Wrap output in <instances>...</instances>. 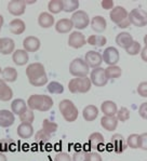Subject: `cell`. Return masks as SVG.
Listing matches in <instances>:
<instances>
[{
    "label": "cell",
    "instance_id": "6da1fadb",
    "mask_svg": "<svg viewBox=\"0 0 147 161\" xmlns=\"http://www.w3.org/2000/svg\"><path fill=\"white\" fill-rule=\"evenodd\" d=\"M27 106L31 110L48 111L53 106V100L46 94H34L27 100Z\"/></svg>",
    "mask_w": 147,
    "mask_h": 161
},
{
    "label": "cell",
    "instance_id": "7a4b0ae2",
    "mask_svg": "<svg viewBox=\"0 0 147 161\" xmlns=\"http://www.w3.org/2000/svg\"><path fill=\"white\" fill-rule=\"evenodd\" d=\"M59 109L67 122H74L78 118V109L71 100H63L59 104Z\"/></svg>",
    "mask_w": 147,
    "mask_h": 161
},
{
    "label": "cell",
    "instance_id": "3957f363",
    "mask_svg": "<svg viewBox=\"0 0 147 161\" xmlns=\"http://www.w3.org/2000/svg\"><path fill=\"white\" fill-rule=\"evenodd\" d=\"M69 73L75 78H83V77H88L89 73H90V68L87 65L84 59L77 58L73 59L69 64Z\"/></svg>",
    "mask_w": 147,
    "mask_h": 161
},
{
    "label": "cell",
    "instance_id": "277c9868",
    "mask_svg": "<svg viewBox=\"0 0 147 161\" xmlns=\"http://www.w3.org/2000/svg\"><path fill=\"white\" fill-rule=\"evenodd\" d=\"M91 80L88 77L73 78L68 83V90L71 93H87L91 89Z\"/></svg>",
    "mask_w": 147,
    "mask_h": 161
},
{
    "label": "cell",
    "instance_id": "5b68a950",
    "mask_svg": "<svg viewBox=\"0 0 147 161\" xmlns=\"http://www.w3.org/2000/svg\"><path fill=\"white\" fill-rule=\"evenodd\" d=\"M128 19L131 24L136 27H144L147 25V12L142 9H133L129 13Z\"/></svg>",
    "mask_w": 147,
    "mask_h": 161
},
{
    "label": "cell",
    "instance_id": "8992f818",
    "mask_svg": "<svg viewBox=\"0 0 147 161\" xmlns=\"http://www.w3.org/2000/svg\"><path fill=\"white\" fill-rule=\"evenodd\" d=\"M71 21L73 23V26L76 27L77 29H84L90 24L89 15L87 14L86 11H82V10L74 12V14L71 15Z\"/></svg>",
    "mask_w": 147,
    "mask_h": 161
},
{
    "label": "cell",
    "instance_id": "52a82bcc",
    "mask_svg": "<svg viewBox=\"0 0 147 161\" xmlns=\"http://www.w3.org/2000/svg\"><path fill=\"white\" fill-rule=\"evenodd\" d=\"M91 83L95 86H105L108 82V79L105 75V69L102 67L94 68L90 74Z\"/></svg>",
    "mask_w": 147,
    "mask_h": 161
},
{
    "label": "cell",
    "instance_id": "ba28073f",
    "mask_svg": "<svg viewBox=\"0 0 147 161\" xmlns=\"http://www.w3.org/2000/svg\"><path fill=\"white\" fill-rule=\"evenodd\" d=\"M102 58H103V62H105L108 66H114L117 65V63L119 62L120 54H119V51L115 47H108V48L104 50Z\"/></svg>",
    "mask_w": 147,
    "mask_h": 161
},
{
    "label": "cell",
    "instance_id": "9c48e42d",
    "mask_svg": "<svg viewBox=\"0 0 147 161\" xmlns=\"http://www.w3.org/2000/svg\"><path fill=\"white\" fill-rule=\"evenodd\" d=\"M46 75V69L41 63H31L26 68V76L28 80L37 79L39 77Z\"/></svg>",
    "mask_w": 147,
    "mask_h": 161
},
{
    "label": "cell",
    "instance_id": "30bf717a",
    "mask_svg": "<svg viewBox=\"0 0 147 161\" xmlns=\"http://www.w3.org/2000/svg\"><path fill=\"white\" fill-rule=\"evenodd\" d=\"M84 62L87 63V65L89 66V68H98L101 67L102 62H103V58L102 54L99 53L96 51H89L87 52L86 56H84Z\"/></svg>",
    "mask_w": 147,
    "mask_h": 161
},
{
    "label": "cell",
    "instance_id": "8fae6325",
    "mask_svg": "<svg viewBox=\"0 0 147 161\" xmlns=\"http://www.w3.org/2000/svg\"><path fill=\"white\" fill-rule=\"evenodd\" d=\"M8 11L11 15H23L26 11V3L23 0H11L8 3Z\"/></svg>",
    "mask_w": 147,
    "mask_h": 161
},
{
    "label": "cell",
    "instance_id": "7c38bea8",
    "mask_svg": "<svg viewBox=\"0 0 147 161\" xmlns=\"http://www.w3.org/2000/svg\"><path fill=\"white\" fill-rule=\"evenodd\" d=\"M87 43L84 35L80 31H73L68 37V46L74 49H80Z\"/></svg>",
    "mask_w": 147,
    "mask_h": 161
},
{
    "label": "cell",
    "instance_id": "4fadbf2b",
    "mask_svg": "<svg viewBox=\"0 0 147 161\" xmlns=\"http://www.w3.org/2000/svg\"><path fill=\"white\" fill-rule=\"evenodd\" d=\"M128 11L123 8V7H120V6H117V7H114V9L110 11V19L114 22L116 25H118L119 23H121L122 21H124L126 19H128Z\"/></svg>",
    "mask_w": 147,
    "mask_h": 161
},
{
    "label": "cell",
    "instance_id": "5bb4252c",
    "mask_svg": "<svg viewBox=\"0 0 147 161\" xmlns=\"http://www.w3.org/2000/svg\"><path fill=\"white\" fill-rule=\"evenodd\" d=\"M40 40L35 36H28L24 39L23 47L26 52H36L40 49Z\"/></svg>",
    "mask_w": 147,
    "mask_h": 161
},
{
    "label": "cell",
    "instance_id": "9a60e30c",
    "mask_svg": "<svg viewBox=\"0 0 147 161\" xmlns=\"http://www.w3.org/2000/svg\"><path fill=\"white\" fill-rule=\"evenodd\" d=\"M111 145H113V147H114L115 153H123L124 150L127 149V147H128L124 137L121 134H118V133L114 134L113 137H111Z\"/></svg>",
    "mask_w": 147,
    "mask_h": 161
},
{
    "label": "cell",
    "instance_id": "2e32d148",
    "mask_svg": "<svg viewBox=\"0 0 147 161\" xmlns=\"http://www.w3.org/2000/svg\"><path fill=\"white\" fill-rule=\"evenodd\" d=\"M15 121L14 114L10 110L1 109L0 110V127L1 128H9Z\"/></svg>",
    "mask_w": 147,
    "mask_h": 161
},
{
    "label": "cell",
    "instance_id": "e0dca14e",
    "mask_svg": "<svg viewBox=\"0 0 147 161\" xmlns=\"http://www.w3.org/2000/svg\"><path fill=\"white\" fill-rule=\"evenodd\" d=\"M15 49V43L14 40L8 37H4V38L0 39V53L4 54V55H8L14 52Z\"/></svg>",
    "mask_w": 147,
    "mask_h": 161
},
{
    "label": "cell",
    "instance_id": "ac0fdd59",
    "mask_svg": "<svg viewBox=\"0 0 147 161\" xmlns=\"http://www.w3.org/2000/svg\"><path fill=\"white\" fill-rule=\"evenodd\" d=\"M28 59H29L28 53L25 50H23V49L15 50L13 52V54H12V61L17 66H23L25 64H27Z\"/></svg>",
    "mask_w": 147,
    "mask_h": 161
},
{
    "label": "cell",
    "instance_id": "d6986e66",
    "mask_svg": "<svg viewBox=\"0 0 147 161\" xmlns=\"http://www.w3.org/2000/svg\"><path fill=\"white\" fill-rule=\"evenodd\" d=\"M17 135L21 138L27 140V138H31L34 135V128L31 123H25L21 122V125L17 127Z\"/></svg>",
    "mask_w": 147,
    "mask_h": 161
},
{
    "label": "cell",
    "instance_id": "ffe728a7",
    "mask_svg": "<svg viewBox=\"0 0 147 161\" xmlns=\"http://www.w3.org/2000/svg\"><path fill=\"white\" fill-rule=\"evenodd\" d=\"M118 122L119 121L116 116H104L101 119V125L106 131H115L118 127Z\"/></svg>",
    "mask_w": 147,
    "mask_h": 161
},
{
    "label": "cell",
    "instance_id": "44dd1931",
    "mask_svg": "<svg viewBox=\"0 0 147 161\" xmlns=\"http://www.w3.org/2000/svg\"><path fill=\"white\" fill-rule=\"evenodd\" d=\"M133 42V38L129 33L127 31H122V33L118 34L116 36V43L118 44L120 48H122L126 50L127 48L130 47V44Z\"/></svg>",
    "mask_w": 147,
    "mask_h": 161
},
{
    "label": "cell",
    "instance_id": "7402d4cb",
    "mask_svg": "<svg viewBox=\"0 0 147 161\" xmlns=\"http://www.w3.org/2000/svg\"><path fill=\"white\" fill-rule=\"evenodd\" d=\"M90 24H91V28L93 29V31H95V33H102V31H105L106 26H107L106 19H104L103 16H99V15L94 16L93 19H91Z\"/></svg>",
    "mask_w": 147,
    "mask_h": 161
},
{
    "label": "cell",
    "instance_id": "603a6c76",
    "mask_svg": "<svg viewBox=\"0 0 147 161\" xmlns=\"http://www.w3.org/2000/svg\"><path fill=\"white\" fill-rule=\"evenodd\" d=\"M12 97H13V91H12V89L7 85L6 81L0 79V101L8 102Z\"/></svg>",
    "mask_w": 147,
    "mask_h": 161
},
{
    "label": "cell",
    "instance_id": "cb8c5ba5",
    "mask_svg": "<svg viewBox=\"0 0 147 161\" xmlns=\"http://www.w3.org/2000/svg\"><path fill=\"white\" fill-rule=\"evenodd\" d=\"M73 27V23L69 19H61L55 23V31L59 34L69 33L71 31Z\"/></svg>",
    "mask_w": 147,
    "mask_h": 161
},
{
    "label": "cell",
    "instance_id": "d4e9b609",
    "mask_svg": "<svg viewBox=\"0 0 147 161\" xmlns=\"http://www.w3.org/2000/svg\"><path fill=\"white\" fill-rule=\"evenodd\" d=\"M105 140H104L103 134H101L99 132H94L89 136V145L92 149L98 150L101 148V146L104 144Z\"/></svg>",
    "mask_w": 147,
    "mask_h": 161
},
{
    "label": "cell",
    "instance_id": "484cf974",
    "mask_svg": "<svg viewBox=\"0 0 147 161\" xmlns=\"http://www.w3.org/2000/svg\"><path fill=\"white\" fill-rule=\"evenodd\" d=\"M38 24L42 28H50L54 25V16L48 12H42L38 16Z\"/></svg>",
    "mask_w": 147,
    "mask_h": 161
},
{
    "label": "cell",
    "instance_id": "4316f807",
    "mask_svg": "<svg viewBox=\"0 0 147 161\" xmlns=\"http://www.w3.org/2000/svg\"><path fill=\"white\" fill-rule=\"evenodd\" d=\"M9 29L12 34L14 35H21L23 34L26 29V25H25L24 21L20 19H12L9 24Z\"/></svg>",
    "mask_w": 147,
    "mask_h": 161
},
{
    "label": "cell",
    "instance_id": "83f0119b",
    "mask_svg": "<svg viewBox=\"0 0 147 161\" xmlns=\"http://www.w3.org/2000/svg\"><path fill=\"white\" fill-rule=\"evenodd\" d=\"M101 110L104 114V116H116L118 108H117L116 103L113 101H105L102 103L101 105Z\"/></svg>",
    "mask_w": 147,
    "mask_h": 161
},
{
    "label": "cell",
    "instance_id": "f1b7e54d",
    "mask_svg": "<svg viewBox=\"0 0 147 161\" xmlns=\"http://www.w3.org/2000/svg\"><path fill=\"white\" fill-rule=\"evenodd\" d=\"M82 116L86 121H94L99 116V109L94 105H88L82 111Z\"/></svg>",
    "mask_w": 147,
    "mask_h": 161
},
{
    "label": "cell",
    "instance_id": "f546056e",
    "mask_svg": "<svg viewBox=\"0 0 147 161\" xmlns=\"http://www.w3.org/2000/svg\"><path fill=\"white\" fill-rule=\"evenodd\" d=\"M11 109L14 115L20 116L21 114H23L24 111L27 109V104L25 103V101L22 100V98H15V100L12 101V103H11Z\"/></svg>",
    "mask_w": 147,
    "mask_h": 161
},
{
    "label": "cell",
    "instance_id": "4dcf8cb0",
    "mask_svg": "<svg viewBox=\"0 0 147 161\" xmlns=\"http://www.w3.org/2000/svg\"><path fill=\"white\" fill-rule=\"evenodd\" d=\"M2 80L7 81V82H14L17 79V71L13 67H6L2 69L1 71Z\"/></svg>",
    "mask_w": 147,
    "mask_h": 161
},
{
    "label": "cell",
    "instance_id": "1f68e13d",
    "mask_svg": "<svg viewBox=\"0 0 147 161\" xmlns=\"http://www.w3.org/2000/svg\"><path fill=\"white\" fill-rule=\"evenodd\" d=\"M106 42V37L102 36V35H92L87 39V43H89L90 46L96 47V48H101V47L105 46Z\"/></svg>",
    "mask_w": 147,
    "mask_h": 161
},
{
    "label": "cell",
    "instance_id": "d6a6232c",
    "mask_svg": "<svg viewBox=\"0 0 147 161\" xmlns=\"http://www.w3.org/2000/svg\"><path fill=\"white\" fill-rule=\"evenodd\" d=\"M122 74V70L119 66L114 65V66H108L107 68H105V75L107 77V79H116L119 78Z\"/></svg>",
    "mask_w": 147,
    "mask_h": 161
},
{
    "label": "cell",
    "instance_id": "836d02e7",
    "mask_svg": "<svg viewBox=\"0 0 147 161\" xmlns=\"http://www.w3.org/2000/svg\"><path fill=\"white\" fill-rule=\"evenodd\" d=\"M48 9L50 13L57 14L61 11H63V1L62 0H51L48 4Z\"/></svg>",
    "mask_w": 147,
    "mask_h": 161
},
{
    "label": "cell",
    "instance_id": "e575fe53",
    "mask_svg": "<svg viewBox=\"0 0 147 161\" xmlns=\"http://www.w3.org/2000/svg\"><path fill=\"white\" fill-rule=\"evenodd\" d=\"M78 8H79L78 0H65V1H63V11L67 12V13L76 11Z\"/></svg>",
    "mask_w": 147,
    "mask_h": 161
},
{
    "label": "cell",
    "instance_id": "d590c367",
    "mask_svg": "<svg viewBox=\"0 0 147 161\" xmlns=\"http://www.w3.org/2000/svg\"><path fill=\"white\" fill-rule=\"evenodd\" d=\"M47 89L52 94H62L64 92V86H62V83L57 82V81H51L50 83H48Z\"/></svg>",
    "mask_w": 147,
    "mask_h": 161
},
{
    "label": "cell",
    "instance_id": "8d00e7d4",
    "mask_svg": "<svg viewBox=\"0 0 147 161\" xmlns=\"http://www.w3.org/2000/svg\"><path fill=\"white\" fill-rule=\"evenodd\" d=\"M20 120L21 122H25V123H33L35 120V115H34V110L27 108L26 110L24 111L23 114L20 115Z\"/></svg>",
    "mask_w": 147,
    "mask_h": 161
},
{
    "label": "cell",
    "instance_id": "74e56055",
    "mask_svg": "<svg viewBox=\"0 0 147 161\" xmlns=\"http://www.w3.org/2000/svg\"><path fill=\"white\" fill-rule=\"evenodd\" d=\"M127 145L132 149L139 148V134H131L127 140Z\"/></svg>",
    "mask_w": 147,
    "mask_h": 161
},
{
    "label": "cell",
    "instance_id": "f35d334b",
    "mask_svg": "<svg viewBox=\"0 0 147 161\" xmlns=\"http://www.w3.org/2000/svg\"><path fill=\"white\" fill-rule=\"evenodd\" d=\"M141 50H142L141 43L133 40V42L130 44V47L126 49V52L129 55H136V54H139V52H141Z\"/></svg>",
    "mask_w": 147,
    "mask_h": 161
},
{
    "label": "cell",
    "instance_id": "ab89813d",
    "mask_svg": "<svg viewBox=\"0 0 147 161\" xmlns=\"http://www.w3.org/2000/svg\"><path fill=\"white\" fill-rule=\"evenodd\" d=\"M116 115H117L116 118L118 119V121H122V122H124V121L130 119V111H129L128 108H126V107H121L120 109H118Z\"/></svg>",
    "mask_w": 147,
    "mask_h": 161
},
{
    "label": "cell",
    "instance_id": "60d3db41",
    "mask_svg": "<svg viewBox=\"0 0 147 161\" xmlns=\"http://www.w3.org/2000/svg\"><path fill=\"white\" fill-rule=\"evenodd\" d=\"M42 129H43L44 131H47L48 133L50 134H52V133L56 132L57 130V125L55 122H52V121L48 120V119H46V120H43V123H42Z\"/></svg>",
    "mask_w": 147,
    "mask_h": 161
},
{
    "label": "cell",
    "instance_id": "b9f144b4",
    "mask_svg": "<svg viewBox=\"0 0 147 161\" xmlns=\"http://www.w3.org/2000/svg\"><path fill=\"white\" fill-rule=\"evenodd\" d=\"M50 138H51V134L47 132V131H44L43 129L39 130L38 132L35 134V140H36L37 142H48Z\"/></svg>",
    "mask_w": 147,
    "mask_h": 161
},
{
    "label": "cell",
    "instance_id": "7bdbcfd3",
    "mask_svg": "<svg viewBox=\"0 0 147 161\" xmlns=\"http://www.w3.org/2000/svg\"><path fill=\"white\" fill-rule=\"evenodd\" d=\"M29 83L34 86H43L44 85L48 83V76H47V74H46V75L39 77V78H37V79L29 80Z\"/></svg>",
    "mask_w": 147,
    "mask_h": 161
},
{
    "label": "cell",
    "instance_id": "ee69618b",
    "mask_svg": "<svg viewBox=\"0 0 147 161\" xmlns=\"http://www.w3.org/2000/svg\"><path fill=\"white\" fill-rule=\"evenodd\" d=\"M88 155L89 153L79 150V152H76L74 153L71 161H88Z\"/></svg>",
    "mask_w": 147,
    "mask_h": 161
},
{
    "label": "cell",
    "instance_id": "f6af8a7d",
    "mask_svg": "<svg viewBox=\"0 0 147 161\" xmlns=\"http://www.w3.org/2000/svg\"><path fill=\"white\" fill-rule=\"evenodd\" d=\"M138 93L142 97H147V81H143L138 86Z\"/></svg>",
    "mask_w": 147,
    "mask_h": 161
},
{
    "label": "cell",
    "instance_id": "bcb514c9",
    "mask_svg": "<svg viewBox=\"0 0 147 161\" xmlns=\"http://www.w3.org/2000/svg\"><path fill=\"white\" fill-rule=\"evenodd\" d=\"M54 161H71V157L67 153H59L55 156Z\"/></svg>",
    "mask_w": 147,
    "mask_h": 161
},
{
    "label": "cell",
    "instance_id": "7dc6e473",
    "mask_svg": "<svg viewBox=\"0 0 147 161\" xmlns=\"http://www.w3.org/2000/svg\"><path fill=\"white\" fill-rule=\"evenodd\" d=\"M139 148L143 150H147V132L139 134Z\"/></svg>",
    "mask_w": 147,
    "mask_h": 161
},
{
    "label": "cell",
    "instance_id": "c3c4849f",
    "mask_svg": "<svg viewBox=\"0 0 147 161\" xmlns=\"http://www.w3.org/2000/svg\"><path fill=\"white\" fill-rule=\"evenodd\" d=\"M139 114L144 120H147V102L141 104L139 108Z\"/></svg>",
    "mask_w": 147,
    "mask_h": 161
},
{
    "label": "cell",
    "instance_id": "681fc988",
    "mask_svg": "<svg viewBox=\"0 0 147 161\" xmlns=\"http://www.w3.org/2000/svg\"><path fill=\"white\" fill-rule=\"evenodd\" d=\"M88 161H103V159L99 153H89Z\"/></svg>",
    "mask_w": 147,
    "mask_h": 161
},
{
    "label": "cell",
    "instance_id": "f907efd6",
    "mask_svg": "<svg viewBox=\"0 0 147 161\" xmlns=\"http://www.w3.org/2000/svg\"><path fill=\"white\" fill-rule=\"evenodd\" d=\"M102 7H103V9L105 10H113L114 9V2L111 1V0H103V1L101 2Z\"/></svg>",
    "mask_w": 147,
    "mask_h": 161
},
{
    "label": "cell",
    "instance_id": "816d5d0a",
    "mask_svg": "<svg viewBox=\"0 0 147 161\" xmlns=\"http://www.w3.org/2000/svg\"><path fill=\"white\" fill-rule=\"evenodd\" d=\"M131 25V23H130V21H129V19H126L124 21H122L121 23H119L118 25V27H120V28H127V27H129Z\"/></svg>",
    "mask_w": 147,
    "mask_h": 161
},
{
    "label": "cell",
    "instance_id": "f5cc1de1",
    "mask_svg": "<svg viewBox=\"0 0 147 161\" xmlns=\"http://www.w3.org/2000/svg\"><path fill=\"white\" fill-rule=\"evenodd\" d=\"M139 53H141V58L143 59L144 62H146V63H147V47H144Z\"/></svg>",
    "mask_w": 147,
    "mask_h": 161
},
{
    "label": "cell",
    "instance_id": "db71d44e",
    "mask_svg": "<svg viewBox=\"0 0 147 161\" xmlns=\"http://www.w3.org/2000/svg\"><path fill=\"white\" fill-rule=\"evenodd\" d=\"M0 161H8V159H7V156L4 155V153H2L1 152H0Z\"/></svg>",
    "mask_w": 147,
    "mask_h": 161
},
{
    "label": "cell",
    "instance_id": "11a10c76",
    "mask_svg": "<svg viewBox=\"0 0 147 161\" xmlns=\"http://www.w3.org/2000/svg\"><path fill=\"white\" fill-rule=\"evenodd\" d=\"M2 25H3V17L0 14V27H2Z\"/></svg>",
    "mask_w": 147,
    "mask_h": 161
},
{
    "label": "cell",
    "instance_id": "9f6ffc18",
    "mask_svg": "<svg viewBox=\"0 0 147 161\" xmlns=\"http://www.w3.org/2000/svg\"><path fill=\"white\" fill-rule=\"evenodd\" d=\"M144 44H145V47H147V34L144 37Z\"/></svg>",
    "mask_w": 147,
    "mask_h": 161
},
{
    "label": "cell",
    "instance_id": "6f0895ef",
    "mask_svg": "<svg viewBox=\"0 0 147 161\" xmlns=\"http://www.w3.org/2000/svg\"><path fill=\"white\" fill-rule=\"evenodd\" d=\"M35 2H36V1H35V0H33V1H25V3H28V4H31V3H35Z\"/></svg>",
    "mask_w": 147,
    "mask_h": 161
},
{
    "label": "cell",
    "instance_id": "680465c9",
    "mask_svg": "<svg viewBox=\"0 0 147 161\" xmlns=\"http://www.w3.org/2000/svg\"><path fill=\"white\" fill-rule=\"evenodd\" d=\"M1 71H2V69H1V66H0V75H1Z\"/></svg>",
    "mask_w": 147,
    "mask_h": 161
},
{
    "label": "cell",
    "instance_id": "91938a15",
    "mask_svg": "<svg viewBox=\"0 0 147 161\" xmlns=\"http://www.w3.org/2000/svg\"><path fill=\"white\" fill-rule=\"evenodd\" d=\"M0 31H1V27H0Z\"/></svg>",
    "mask_w": 147,
    "mask_h": 161
}]
</instances>
